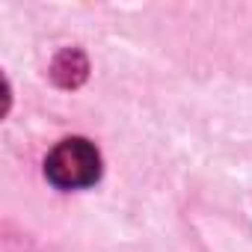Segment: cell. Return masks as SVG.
I'll return each instance as SVG.
<instances>
[{"instance_id": "1", "label": "cell", "mask_w": 252, "mask_h": 252, "mask_svg": "<svg viewBox=\"0 0 252 252\" xmlns=\"http://www.w3.org/2000/svg\"><path fill=\"white\" fill-rule=\"evenodd\" d=\"M45 175L60 190H83L101 178V155L83 137L63 140L51 149L45 160Z\"/></svg>"}, {"instance_id": "2", "label": "cell", "mask_w": 252, "mask_h": 252, "mask_svg": "<svg viewBox=\"0 0 252 252\" xmlns=\"http://www.w3.org/2000/svg\"><path fill=\"white\" fill-rule=\"evenodd\" d=\"M86 71H89L86 57H83L80 51H74V48L63 51V54L54 60V65H51V77H54L63 89H74V86H80V83L86 80Z\"/></svg>"}]
</instances>
